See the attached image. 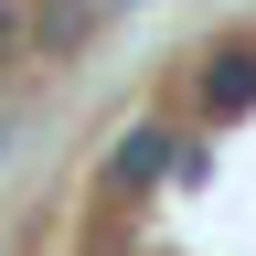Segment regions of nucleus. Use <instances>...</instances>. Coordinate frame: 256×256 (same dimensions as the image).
Here are the masks:
<instances>
[{
	"instance_id": "nucleus-2",
	"label": "nucleus",
	"mask_w": 256,
	"mask_h": 256,
	"mask_svg": "<svg viewBox=\"0 0 256 256\" xmlns=\"http://www.w3.org/2000/svg\"><path fill=\"white\" fill-rule=\"evenodd\" d=\"M11 43H22V22H0V54H11Z\"/></svg>"
},
{
	"instance_id": "nucleus-1",
	"label": "nucleus",
	"mask_w": 256,
	"mask_h": 256,
	"mask_svg": "<svg viewBox=\"0 0 256 256\" xmlns=\"http://www.w3.org/2000/svg\"><path fill=\"white\" fill-rule=\"evenodd\" d=\"M214 107H246V96H256V54H214Z\"/></svg>"
},
{
	"instance_id": "nucleus-3",
	"label": "nucleus",
	"mask_w": 256,
	"mask_h": 256,
	"mask_svg": "<svg viewBox=\"0 0 256 256\" xmlns=\"http://www.w3.org/2000/svg\"><path fill=\"white\" fill-rule=\"evenodd\" d=\"M0 139H11V128H0Z\"/></svg>"
}]
</instances>
